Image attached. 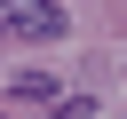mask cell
<instances>
[{
    "mask_svg": "<svg viewBox=\"0 0 127 119\" xmlns=\"http://www.w3.org/2000/svg\"><path fill=\"white\" fill-rule=\"evenodd\" d=\"M0 32H16V40H64L71 16H64L56 0H8V8H0Z\"/></svg>",
    "mask_w": 127,
    "mask_h": 119,
    "instance_id": "cell-1",
    "label": "cell"
},
{
    "mask_svg": "<svg viewBox=\"0 0 127 119\" xmlns=\"http://www.w3.org/2000/svg\"><path fill=\"white\" fill-rule=\"evenodd\" d=\"M16 95H40V103H56V79H48V71H16Z\"/></svg>",
    "mask_w": 127,
    "mask_h": 119,
    "instance_id": "cell-2",
    "label": "cell"
},
{
    "mask_svg": "<svg viewBox=\"0 0 127 119\" xmlns=\"http://www.w3.org/2000/svg\"><path fill=\"white\" fill-rule=\"evenodd\" d=\"M0 40H8V32H0Z\"/></svg>",
    "mask_w": 127,
    "mask_h": 119,
    "instance_id": "cell-3",
    "label": "cell"
}]
</instances>
